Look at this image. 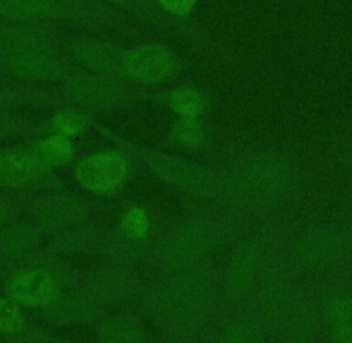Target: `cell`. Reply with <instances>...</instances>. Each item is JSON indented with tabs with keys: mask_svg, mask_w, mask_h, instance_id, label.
Masks as SVG:
<instances>
[{
	"mask_svg": "<svg viewBox=\"0 0 352 343\" xmlns=\"http://www.w3.org/2000/svg\"><path fill=\"white\" fill-rule=\"evenodd\" d=\"M48 1L67 6V7H88V6H91L89 1H82V0H48Z\"/></svg>",
	"mask_w": 352,
	"mask_h": 343,
	"instance_id": "obj_27",
	"label": "cell"
},
{
	"mask_svg": "<svg viewBox=\"0 0 352 343\" xmlns=\"http://www.w3.org/2000/svg\"><path fill=\"white\" fill-rule=\"evenodd\" d=\"M11 292L22 303L44 306L55 300L58 284L55 277L45 270H29L12 281Z\"/></svg>",
	"mask_w": 352,
	"mask_h": 343,
	"instance_id": "obj_8",
	"label": "cell"
},
{
	"mask_svg": "<svg viewBox=\"0 0 352 343\" xmlns=\"http://www.w3.org/2000/svg\"><path fill=\"white\" fill-rule=\"evenodd\" d=\"M65 92L74 103L89 109H111L129 98L126 88L116 77L104 74H70L65 79Z\"/></svg>",
	"mask_w": 352,
	"mask_h": 343,
	"instance_id": "obj_1",
	"label": "cell"
},
{
	"mask_svg": "<svg viewBox=\"0 0 352 343\" xmlns=\"http://www.w3.org/2000/svg\"><path fill=\"white\" fill-rule=\"evenodd\" d=\"M22 324L19 309L10 300L0 299V331H15Z\"/></svg>",
	"mask_w": 352,
	"mask_h": 343,
	"instance_id": "obj_21",
	"label": "cell"
},
{
	"mask_svg": "<svg viewBox=\"0 0 352 343\" xmlns=\"http://www.w3.org/2000/svg\"><path fill=\"white\" fill-rule=\"evenodd\" d=\"M33 149L44 168L66 163L73 153L70 141L67 136L60 134H55L40 141L38 143L33 145Z\"/></svg>",
	"mask_w": 352,
	"mask_h": 343,
	"instance_id": "obj_11",
	"label": "cell"
},
{
	"mask_svg": "<svg viewBox=\"0 0 352 343\" xmlns=\"http://www.w3.org/2000/svg\"><path fill=\"white\" fill-rule=\"evenodd\" d=\"M65 248H70L73 251L81 252L84 249H88L94 244V234L88 233L87 230H76L73 233H69L62 240Z\"/></svg>",
	"mask_w": 352,
	"mask_h": 343,
	"instance_id": "obj_23",
	"label": "cell"
},
{
	"mask_svg": "<svg viewBox=\"0 0 352 343\" xmlns=\"http://www.w3.org/2000/svg\"><path fill=\"white\" fill-rule=\"evenodd\" d=\"M151 167L157 171L158 175L180 186L192 189H204V186H206L205 171L190 164H186L183 161L166 157H155L151 161Z\"/></svg>",
	"mask_w": 352,
	"mask_h": 343,
	"instance_id": "obj_10",
	"label": "cell"
},
{
	"mask_svg": "<svg viewBox=\"0 0 352 343\" xmlns=\"http://www.w3.org/2000/svg\"><path fill=\"white\" fill-rule=\"evenodd\" d=\"M87 204L80 197L51 196L40 200L33 208L36 222L45 229H67L87 215Z\"/></svg>",
	"mask_w": 352,
	"mask_h": 343,
	"instance_id": "obj_6",
	"label": "cell"
},
{
	"mask_svg": "<svg viewBox=\"0 0 352 343\" xmlns=\"http://www.w3.org/2000/svg\"><path fill=\"white\" fill-rule=\"evenodd\" d=\"M128 172L126 160L114 152L94 154L81 161L76 176L89 190L107 191L121 185Z\"/></svg>",
	"mask_w": 352,
	"mask_h": 343,
	"instance_id": "obj_4",
	"label": "cell"
},
{
	"mask_svg": "<svg viewBox=\"0 0 352 343\" xmlns=\"http://www.w3.org/2000/svg\"><path fill=\"white\" fill-rule=\"evenodd\" d=\"M198 0H158L161 8L172 15H188L197 6Z\"/></svg>",
	"mask_w": 352,
	"mask_h": 343,
	"instance_id": "obj_24",
	"label": "cell"
},
{
	"mask_svg": "<svg viewBox=\"0 0 352 343\" xmlns=\"http://www.w3.org/2000/svg\"><path fill=\"white\" fill-rule=\"evenodd\" d=\"M122 227L129 237H133V238L142 237L147 230V218L144 212L138 208L131 209L124 218Z\"/></svg>",
	"mask_w": 352,
	"mask_h": 343,
	"instance_id": "obj_22",
	"label": "cell"
},
{
	"mask_svg": "<svg viewBox=\"0 0 352 343\" xmlns=\"http://www.w3.org/2000/svg\"><path fill=\"white\" fill-rule=\"evenodd\" d=\"M54 310V317H56L58 320H63V321H78L82 320L88 313H89V307L88 303L81 300V299H66L60 303H58L56 306L51 307Z\"/></svg>",
	"mask_w": 352,
	"mask_h": 343,
	"instance_id": "obj_18",
	"label": "cell"
},
{
	"mask_svg": "<svg viewBox=\"0 0 352 343\" xmlns=\"http://www.w3.org/2000/svg\"><path fill=\"white\" fill-rule=\"evenodd\" d=\"M103 337L113 342H135L143 337L136 324L126 320L109 321L102 329Z\"/></svg>",
	"mask_w": 352,
	"mask_h": 343,
	"instance_id": "obj_17",
	"label": "cell"
},
{
	"mask_svg": "<svg viewBox=\"0 0 352 343\" xmlns=\"http://www.w3.org/2000/svg\"><path fill=\"white\" fill-rule=\"evenodd\" d=\"M12 214V205L8 200L0 197V225H3L6 220L10 219Z\"/></svg>",
	"mask_w": 352,
	"mask_h": 343,
	"instance_id": "obj_25",
	"label": "cell"
},
{
	"mask_svg": "<svg viewBox=\"0 0 352 343\" xmlns=\"http://www.w3.org/2000/svg\"><path fill=\"white\" fill-rule=\"evenodd\" d=\"M173 138L184 146H197L204 141V128L197 117H182L173 127Z\"/></svg>",
	"mask_w": 352,
	"mask_h": 343,
	"instance_id": "obj_16",
	"label": "cell"
},
{
	"mask_svg": "<svg viewBox=\"0 0 352 343\" xmlns=\"http://www.w3.org/2000/svg\"><path fill=\"white\" fill-rule=\"evenodd\" d=\"M168 102L182 117H197L205 109L204 95L192 87H180L173 90L168 96Z\"/></svg>",
	"mask_w": 352,
	"mask_h": 343,
	"instance_id": "obj_12",
	"label": "cell"
},
{
	"mask_svg": "<svg viewBox=\"0 0 352 343\" xmlns=\"http://www.w3.org/2000/svg\"><path fill=\"white\" fill-rule=\"evenodd\" d=\"M192 231L194 230L180 233L175 240L170 241L169 244L170 258L191 259L192 256L198 255V252L202 249L204 238Z\"/></svg>",
	"mask_w": 352,
	"mask_h": 343,
	"instance_id": "obj_15",
	"label": "cell"
},
{
	"mask_svg": "<svg viewBox=\"0 0 352 343\" xmlns=\"http://www.w3.org/2000/svg\"><path fill=\"white\" fill-rule=\"evenodd\" d=\"M3 70L10 74L33 81H50L66 77V66L55 56L54 51H21L1 52Z\"/></svg>",
	"mask_w": 352,
	"mask_h": 343,
	"instance_id": "obj_3",
	"label": "cell"
},
{
	"mask_svg": "<svg viewBox=\"0 0 352 343\" xmlns=\"http://www.w3.org/2000/svg\"><path fill=\"white\" fill-rule=\"evenodd\" d=\"M70 51L88 69L104 76H122L124 51L109 43L94 39H77L72 43Z\"/></svg>",
	"mask_w": 352,
	"mask_h": 343,
	"instance_id": "obj_7",
	"label": "cell"
},
{
	"mask_svg": "<svg viewBox=\"0 0 352 343\" xmlns=\"http://www.w3.org/2000/svg\"><path fill=\"white\" fill-rule=\"evenodd\" d=\"M54 34L40 23L10 21L0 23V52L54 51Z\"/></svg>",
	"mask_w": 352,
	"mask_h": 343,
	"instance_id": "obj_5",
	"label": "cell"
},
{
	"mask_svg": "<svg viewBox=\"0 0 352 343\" xmlns=\"http://www.w3.org/2000/svg\"><path fill=\"white\" fill-rule=\"evenodd\" d=\"M26 125L28 123L22 117L8 112L7 109L0 110V139H8L23 134Z\"/></svg>",
	"mask_w": 352,
	"mask_h": 343,
	"instance_id": "obj_20",
	"label": "cell"
},
{
	"mask_svg": "<svg viewBox=\"0 0 352 343\" xmlns=\"http://www.w3.org/2000/svg\"><path fill=\"white\" fill-rule=\"evenodd\" d=\"M91 287L95 295L106 302L120 300L126 292L125 278L120 273L113 270L100 271L92 278Z\"/></svg>",
	"mask_w": 352,
	"mask_h": 343,
	"instance_id": "obj_14",
	"label": "cell"
},
{
	"mask_svg": "<svg viewBox=\"0 0 352 343\" xmlns=\"http://www.w3.org/2000/svg\"><path fill=\"white\" fill-rule=\"evenodd\" d=\"M1 247L7 253L23 255L33 249L37 242V233L28 225H16L1 236Z\"/></svg>",
	"mask_w": 352,
	"mask_h": 343,
	"instance_id": "obj_13",
	"label": "cell"
},
{
	"mask_svg": "<svg viewBox=\"0 0 352 343\" xmlns=\"http://www.w3.org/2000/svg\"><path fill=\"white\" fill-rule=\"evenodd\" d=\"M87 124V118L76 112H62L54 118V128L58 134L69 136L80 134Z\"/></svg>",
	"mask_w": 352,
	"mask_h": 343,
	"instance_id": "obj_19",
	"label": "cell"
},
{
	"mask_svg": "<svg viewBox=\"0 0 352 343\" xmlns=\"http://www.w3.org/2000/svg\"><path fill=\"white\" fill-rule=\"evenodd\" d=\"M177 69L175 54L157 44H144L124 51L122 76L139 83H158L169 79Z\"/></svg>",
	"mask_w": 352,
	"mask_h": 343,
	"instance_id": "obj_2",
	"label": "cell"
},
{
	"mask_svg": "<svg viewBox=\"0 0 352 343\" xmlns=\"http://www.w3.org/2000/svg\"><path fill=\"white\" fill-rule=\"evenodd\" d=\"M44 165L34 153L33 146L0 154V185L21 186L37 178Z\"/></svg>",
	"mask_w": 352,
	"mask_h": 343,
	"instance_id": "obj_9",
	"label": "cell"
},
{
	"mask_svg": "<svg viewBox=\"0 0 352 343\" xmlns=\"http://www.w3.org/2000/svg\"><path fill=\"white\" fill-rule=\"evenodd\" d=\"M15 101H16V96L12 92H7L4 90H0V110L8 109Z\"/></svg>",
	"mask_w": 352,
	"mask_h": 343,
	"instance_id": "obj_26",
	"label": "cell"
}]
</instances>
